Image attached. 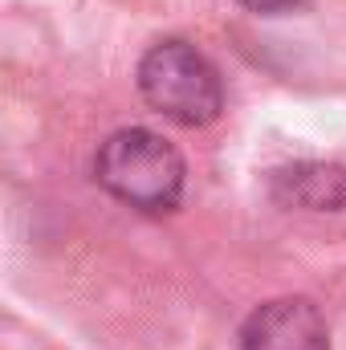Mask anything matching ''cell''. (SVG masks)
<instances>
[{"mask_svg":"<svg viewBox=\"0 0 346 350\" xmlns=\"http://www.w3.org/2000/svg\"><path fill=\"white\" fill-rule=\"evenodd\" d=\"M94 179L127 208L159 216V212L179 208L187 167H183V155L175 151V143L163 139L159 131L122 126L98 147Z\"/></svg>","mask_w":346,"mask_h":350,"instance_id":"6da1fadb","label":"cell"},{"mask_svg":"<svg viewBox=\"0 0 346 350\" xmlns=\"http://www.w3.org/2000/svg\"><path fill=\"white\" fill-rule=\"evenodd\" d=\"M135 78L143 102L175 126H208L224 110V82L216 66L183 37L155 41L139 57Z\"/></svg>","mask_w":346,"mask_h":350,"instance_id":"7a4b0ae2","label":"cell"},{"mask_svg":"<svg viewBox=\"0 0 346 350\" xmlns=\"http://www.w3.org/2000/svg\"><path fill=\"white\" fill-rule=\"evenodd\" d=\"M269 191L285 208H306V212H338L346 208V167L306 159L277 167L269 179Z\"/></svg>","mask_w":346,"mask_h":350,"instance_id":"277c9868","label":"cell"},{"mask_svg":"<svg viewBox=\"0 0 346 350\" xmlns=\"http://www.w3.org/2000/svg\"><path fill=\"white\" fill-rule=\"evenodd\" d=\"M241 8L257 12V16H285V12H297L306 8V0H237Z\"/></svg>","mask_w":346,"mask_h":350,"instance_id":"5b68a950","label":"cell"},{"mask_svg":"<svg viewBox=\"0 0 346 350\" xmlns=\"http://www.w3.org/2000/svg\"><path fill=\"white\" fill-rule=\"evenodd\" d=\"M241 350H330V326L310 297H273L245 318Z\"/></svg>","mask_w":346,"mask_h":350,"instance_id":"3957f363","label":"cell"}]
</instances>
